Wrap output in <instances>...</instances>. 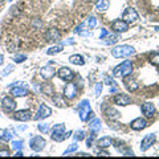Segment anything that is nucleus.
Returning a JSON list of instances; mask_svg holds the SVG:
<instances>
[{"label": "nucleus", "mask_w": 159, "mask_h": 159, "mask_svg": "<svg viewBox=\"0 0 159 159\" xmlns=\"http://www.w3.org/2000/svg\"><path fill=\"white\" fill-rule=\"evenodd\" d=\"M64 133H65V125H64V123L53 125V127H52V139L56 141V142H62L64 139L70 137L73 131H68L66 134H64Z\"/></svg>", "instance_id": "nucleus-1"}, {"label": "nucleus", "mask_w": 159, "mask_h": 159, "mask_svg": "<svg viewBox=\"0 0 159 159\" xmlns=\"http://www.w3.org/2000/svg\"><path fill=\"white\" fill-rule=\"evenodd\" d=\"M133 73V64L131 61H123L122 64H119L118 66L114 68L113 74L116 77H126V76H130Z\"/></svg>", "instance_id": "nucleus-2"}, {"label": "nucleus", "mask_w": 159, "mask_h": 159, "mask_svg": "<svg viewBox=\"0 0 159 159\" xmlns=\"http://www.w3.org/2000/svg\"><path fill=\"white\" fill-rule=\"evenodd\" d=\"M135 53V49H134L133 47L130 45H118L116 48H113L111 49V54L114 57H129V56H131V54Z\"/></svg>", "instance_id": "nucleus-3"}, {"label": "nucleus", "mask_w": 159, "mask_h": 159, "mask_svg": "<svg viewBox=\"0 0 159 159\" xmlns=\"http://www.w3.org/2000/svg\"><path fill=\"white\" fill-rule=\"evenodd\" d=\"M78 113H80V118H81V121L82 122H86L89 117H90V114H92V109H90V103H89L88 99H84V101L80 103V106H78Z\"/></svg>", "instance_id": "nucleus-4"}, {"label": "nucleus", "mask_w": 159, "mask_h": 159, "mask_svg": "<svg viewBox=\"0 0 159 159\" xmlns=\"http://www.w3.org/2000/svg\"><path fill=\"white\" fill-rule=\"evenodd\" d=\"M11 94L13 97H24V96H27L28 94L27 85L24 82H19V84H16V85H12Z\"/></svg>", "instance_id": "nucleus-5"}, {"label": "nucleus", "mask_w": 159, "mask_h": 159, "mask_svg": "<svg viewBox=\"0 0 159 159\" xmlns=\"http://www.w3.org/2000/svg\"><path fill=\"white\" fill-rule=\"evenodd\" d=\"M137 19H138V12L134 8L127 7L125 11H123V15H122V20H123V21L133 23V21H135Z\"/></svg>", "instance_id": "nucleus-6"}, {"label": "nucleus", "mask_w": 159, "mask_h": 159, "mask_svg": "<svg viewBox=\"0 0 159 159\" xmlns=\"http://www.w3.org/2000/svg\"><path fill=\"white\" fill-rule=\"evenodd\" d=\"M51 114H52V109L43 103V105H40L39 110L36 113V116H34L33 118L34 119H45L48 117H51Z\"/></svg>", "instance_id": "nucleus-7"}, {"label": "nucleus", "mask_w": 159, "mask_h": 159, "mask_svg": "<svg viewBox=\"0 0 159 159\" xmlns=\"http://www.w3.org/2000/svg\"><path fill=\"white\" fill-rule=\"evenodd\" d=\"M113 102L116 103V105H119V106H127V105H130L131 103V98L129 97L127 94L119 93L113 98Z\"/></svg>", "instance_id": "nucleus-8"}, {"label": "nucleus", "mask_w": 159, "mask_h": 159, "mask_svg": "<svg viewBox=\"0 0 159 159\" xmlns=\"http://www.w3.org/2000/svg\"><path fill=\"white\" fill-rule=\"evenodd\" d=\"M29 146L33 151H41L44 147H45V141L41 138V137H33L31 139V143H29Z\"/></svg>", "instance_id": "nucleus-9"}, {"label": "nucleus", "mask_w": 159, "mask_h": 159, "mask_svg": "<svg viewBox=\"0 0 159 159\" xmlns=\"http://www.w3.org/2000/svg\"><path fill=\"white\" fill-rule=\"evenodd\" d=\"M2 107H3V110L7 113L13 111L15 109H16V101L11 97H4L2 101Z\"/></svg>", "instance_id": "nucleus-10"}, {"label": "nucleus", "mask_w": 159, "mask_h": 159, "mask_svg": "<svg viewBox=\"0 0 159 159\" xmlns=\"http://www.w3.org/2000/svg\"><path fill=\"white\" fill-rule=\"evenodd\" d=\"M64 96L66 99H73L77 96V86L73 82H69L68 85L64 88Z\"/></svg>", "instance_id": "nucleus-11"}, {"label": "nucleus", "mask_w": 159, "mask_h": 159, "mask_svg": "<svg viewBox=\"0 0 159 159\" xmlns=\"http://www.w3.org/2000/svg\"><path fill=\"white\" fill-rule=\"evenodd\" d=\"M13 118L20 122H27L32 118V111L31 110H19L13 114Z\"/></svg>", "instance_id": "nucleus-12"}, {"label": "nucleus", "mask_w": 159, "mask_h": 159, "mask_svg": "<svg viewBox=\"0 0 159 159\" xmlns=\"http://www.w3.org/2000/svg\"><path fill=\"white\" fill-rule=\"evenodd\" d=\"M111 28H113V31H116L117 33L126 32L129 29V23L123 21V20H116V21H113Z\"/></svg>", "instance_id": "nucleus-13"}, {"label": "nucleus", "mask_w": 159, "mask_h": 159, "mask_svg": "<svg viewBox=\"0 0 159 159\" xmlns=\"http://www.w3.org/2000/svg\"><path fill=\"white\" fill-rule=\"evenodd\" d=\"M58 77L61 80H64V81H72L74 74L68 66H62V68L58 69Z\"/></svg>", "instance_id": "nucleus-14"}, {"label": "nucleus", "mask_w": 159, "mask_h": 159, "mask_svg": "<svg viewBox=\"0 0 159 159\" xmlns=\"http://www.w3.org/2000/svg\"><path fill=\"white\" fill-rule=\"evenodd\" d=\"M155 134H148V135H146L145 138H143V141L141 143V150L142 151H146L148 147H151L152 146V143H155Z\"/></svg>", "instance_id": "nucleus-15"}, {"label": "nucleus", "mask_w": 159, "mask_h": 159, "mask_svg": "<svg viewBox=\"0 0 159 159\" xmlns=\"http://www.w3.org/2000/svg\"><path fill=\"white\" fill-rule=\"evenodd\" d=\"M141 110H142V113H143V116L145 117L151 118V117H154V114H155V106H154L151 102H145L142 105Z\"/></svg>", "instance_id": "nucleus-16"}, {"label": "nucleus", "mask_w": 159, "mask_h": 159, "mask_svg": "<svg viewBox=\"0 0 159 159\" xmlns=\"http://www.w3.org/2000/svg\"><path fill=\"white\" fill-rule=\"evenodd\" d=\"M45 37H47V40L48 41H58L60 40V37H61V34H60V31L57 28H49L48 31L45 32Z\"/></svg>", "instance_id": "nucleus-17"}, {"label": "nucleus", "mask_w": 159, "mask_h": 159, "mask_svg": "<svg viewBox=\"0 0 159 159\" xmlns=\"http://www.w3.org/2000/svg\"><path fill=\"white\" fill-rule=\"evenodd\" d=\"M125 80H123V82H125V86L127 88V90H130V92H137V89H138V82H137V80L135 78H133V77H123Z\"/></svg>", "instance_id": "nucleus-18"}, {"label": "nucleus", "mask_w": 159, "mask_h": 159, "mask_svg": "<svg viewBox=\"0 0 159 159\" xmlns=\"http://www.w3.org/2000/svg\"><path fill=\"white\" fill-rule=\"evenodd\" d=\"M130 126H131L133 130L139 131V130H143V129L147 126V122H146L145 118H137V119H134V121L131 122Z\"/></svg>", "instance_id": "nucleus-19"}, {"label": "nucleus", "mask_w": 159, "mask_h": 159, "mask_svg": "<svg viewBox=\"0 0 159 159\" xmlns=\"http://www.w3.org/2000/svg\"><path fill=\"white\" fill-rule=\"evenodd\" d=\"M40 74L43 76L44 80H51L54 77V74H56V72H54V69L52 66H44L41 68V70H40Z\"/></svg>", "instance_id": "nucleus-20"}, {"label": "nucleus", "mask_w": 159, "mask_h": 159, "mask_svg": "<svg viewBox=\"0 0 159 159\" xmlns=\"http://www.w3.org/2000/svg\"><path fill=\"white\" fill-rule=\"evenodd\" d=\"M103 113H105V117L109 118L110 121H116V119H118L119 117H121V114H119L116 109H113V107H106V110Z\"/></svg>", "instance_id": "nucleus-21"}, {"label": "nucleus", "mask_w": 159, "mask_h": 159, "mask_svg": "<svg viewBox=\"0 0 159 159\" xmlns=\"http://www.w3.org/2000/svg\"><path fill=\"white\" fill-rule=\"evenodd\" d=\"M105 84L109 86V92H110V93H117V92H118V85H117V82L114 81L111 77L106 76V78H105Z\"/></svg>", "instance_id": "nucleus-22"}, {"label": "nucleus", "mask_w": 159, "mask_h": 159, "mask_svg": "<svg viewBox=\"0 0 159 159\" xmlns=\"http://www.w3.org/2000/svg\"><path fill=\"white\" fill-rule=\"evenodd\" d=\"M109 6H110L109 0H98L97 4H96V9L98 12H106Z\"/></svg>", "instance_id": "nucleus-23"}, {"label": "nucleus", "mask_w": 159, "mask_h": 159, "mask_svg": "<svg viewBox=\"0 0 159 159\" xmlns=\"http://www.w3.org/2000/svg\"><path fill=\"white\" fill-rule=\"evenodd\" d=\"M99 129H101V121L98 118H94L90 122V125H89V130H90V133L97 134L99 131Z\"/></svg>", "instance_id": "nucleus-24"}, {"label": "nucleus", "mask_w": 159, "mask_h": 159, "mask_svg": "<svg viewBox=\"0 0 159 159\" xmlns=\"http://www.w3.org/2000/svg\"><path fill=\"white\" fill-rule=\"evenodd\" d=\"M41 90L44 94H47V96L49 97H53L54 96V88L51 82H47V84H44V85L41 86Z\"/></svg>", "instance_id": "nucleus-25"}, {"label": "nucleus", "mask_w": 159, "mask_h": 159, "mask_svg": "<svg viewBox=\"0 0 159 159\" xmlns=\"http://www.w3.org/2000/svg\"><path fill=\"white\" fill-rule=\"evenodd\" d=\"M69 61L74 64V65H84V64H85V60H84L81 54H72V56L69 57Z\"/></svg>", "instance_id": "nucleus-26"}, {"label": "nucleus", "mask_w": 159, "mask_h": 159, "mask_svg": "<svg viewBox=\"0 0 159 159\" xmlns=\"http://www.w3.org/2000/svg\"><path fill=\"white\" fill-rule=\"evenodd\" d=\"M110 145H111V139L107 138V137H103V138H101V139H98L97 141V146L99 148H106Z\"/></svg>", "instance_id": "nucleus-27"}, {"label": "nucleus", "mask_w": 159, "mask_h": 159, "mask_svg": "<svg viewBox=\"0 0 159 159\" xmlns=\"http://www.w3.org/2000/svg\"><path fill=\"white\" fill-rule=\"evenodd\" d=\"M118 34H107V37L103 39V43L106 44H116L118 41Z\"/></svg>", "instance_id": "nucleus-28"}, {"label": "nucleus", "mask_w": 159, "mask_h": 159, "mask_svg": "<svg viewBox=\"0 0 159 159\" xmlns=\"http://www.w3.org/2000/svg\"><path fill=\"white\" fill-rule=\"evenodd\" d=\"M0 139H3V141H11L12 134L7 130H0Z\"/></svg>", "instance_id": "nucleus-29"}, {"label": "nucleus", "mask_w": 159, "mask_h": 159, "mask_svg": "<svg viewBox=\"0 0 159 159\" xmlns=\"http://www.w3.org/2000/svg\"><path fill=\"white\" fill-rule=\"evenodd\" d=\"M62 47L61 45H57V47H52V48H49L48 49V54H49V56H52V54H57V53H60V52H62Z\"/></svg>", "instance_id": "nucleus-30"}, {"label": "nucleus", "mask_w": 159, "mask_h": 159, "mask_svg": "<svg viewBox=\"0 0 159 159\" xmlns=\"http://www.w3.org/2000/svg\"><path fill=\"white\" fill-rule=\"evenodd\" d=\"M86 138V134L84 130H78L74 133V141H82V139Z\"/></svg>", "instance_id": "nucleus-31"}, {"label": "nucleus", "mask_w": 159, "mask_h": 159, "mask_svg": "<svg viewBox=\"0 0 159 159\" xmlns=\"http://www.w3.org/2000/svg\"><path fill=\"white\" fill-rule=\"evenodd\" d=\"M53 102L56 103L58 107H64V106H65V102L62 101V97L61 96H54L53 97Z\"/></svg>", "instance_id": "nucleus-32"}, {"label": "nucleus", "mask_w": 159, "mask_h": 159, "mask_svg": "<svg viewBox=\"0 0 159 159\" xmlns=\"http://www.w3.org/2000/svg\"><path fill=\"white\" fill-rule=\"evenodd\" d=\"M150 62L152 65L155 66H159V53H152L150 56Z\"/></svg>", "instance_id": "nucleus-33"}, {"label": "nucleus", "mask_w": 159, "mask_h": 159, "mask_svg": "<svg viewBox=\"0 0 159 159\" xmlns=\"http://www.w3.org/2000/svg\"><path fill=\"white\" fill-rule=\"evenodd\" d=\"M77 148H78V145H77V143H73V145H70L65 151H64V155H69L70 152H74V151H76Z\"/></svg>", "instance_id": "nucleus-34"}, {"label": "nucleus", "mask_w": 159, "mask_h": 159, "mask_svg": "<svg viewBox=\"0 0 159 159\" xmlns=\"http://www.w3.org/2000/svg\"><path fill=\"white\" fill-rule=\"evenodd\" d=\"M25 60H27V56H25V54H16V56L13 57V62L20 64V62H24Z\"/></svg>", "instance_id": "nucleus-35"}, {"label": "nucleus", "mask_w": 159, "mask_h": 159, "mask_svg": "<svg viewBox=\"0 0 159 159\" xmlns=\"http://www.w3.org/2000/svg\"><path fill=\"white\" fill-rule=\"evenodd\" d=\"M101 90H102V84L101 82L96 84V88H94V96L98 97L99 94H101Z\"/></svg>", "instance_id": "nucleus-36"}, {"label": "nucleus", "mask_w": 159, "mask_h": 159, "mask_svg": "<svg viewBox=\"0 0 159 159\" xmlns=\"http://www.w3.org/2000/svg\"><path fill=\"white\" fill-rule=\"evenodd\" d=\"M11 146H12L13 150H20V148L23 147V142H20V141H13Z\"/></svg>", "instance_id": "nucleus-37"}, {"label": "nucleus", "mask_w": 159, "mask_h": 159, "mask_svg": "<svg viewBox=\"0 0 159 159\" xmlns=\"http://www.w3.org/2000/svg\"><path fill=\"white\" fill-rule=\"evenodd\" d=\"M88 25H89V28H90V29L96 28L97 27V20H96V17H90V19H89Z\"/></svg>", "instance_id": "nucleus-38"}, {"label": "nucleus", "mask_w": 159, "mask_h": 159, "mask_svg": "<svg viewBox=\"0 0 159 159\" xmlns=\"http://www.w3.org/2000/svg\"><path fill=\"white\" fill-rule=\"evenodd\" d=\"M94 138H96V134H94V133H90V137L86 139V146H88V147H92Z\"/></svg>", "instance_id": "nucleus-39"}, {"label": "nucleus", "mask_w": 159, "mask_h": 159, "mask_svg": "<svg viewBox=\"0 0 159 159\" xmlns=\"http://www.w3.org/2000/svg\"><path fill=\"white\" fill-rule=\"evenodd\" d=\"M39 130L41 131V133H48L49 127H48L47 123H40V125H39Z\"/></svg>", "instance_id": "nucleus-40"}, {"label": "nucleus", "mask_w": 159, "mask_h": 159, "mask_svg": "<svg viewBox=\"0 0 159 159\" xmlns=\"http://www.w3.org/2000/svg\"><path fill=\"white\" fill-rule=\"evenodd\" d=\"M11 155V152L8 150H0V157H9Z\"/></svg>", "instance_id": "nucleus-41"}, {"label": "nucleus", "mask_w": 159, "mask_h": 159, "mask_svg": "<svg viewBox=\"0 0 159 159\" xmlns=\"http://www.w3.org/2000/svg\"><path fill=\"white\" fill-rule=\"evenodd\" d=\"M13 70V66H11V65H8L7 68H6V70L3 72V76H6V74H8L9 72H12Z\"/></svg>", "instance_id": "nucleus-42"}, {"label": "nucleus", "mask_w": 159, "mask_h": 159, "mask_svg": "<svg viewBox=\"0 0 159 159\" xmlns=\"http://www.w3.org/2000/svg\"><path fill=\"white\" fill-rule=\"evenodd\" d=\"M96 155H97V157H109L110 154H109L107 151H99V152L96 154Z\"/></svg>", "instance_id": "nucleus-43"}, {"label": "nucleus", "mask_w": 159, "mask_h": 159, "mask_svg": "<svg viewBox=\"0 0 159 159\" xmlns=\"http://www.w3.org/2000/svg\"><path fill=\"white\" fill-rule=\"evenodd\" d=\"M106 36H107V31H106V29H101V39L103 40Z\"/></svg>", "instance_id": "nucleus-44"}, {"label": "nucleus", "mask_w": 159, "mask_h": 159, "mask_svg": "<svg viewBox=\"0 0 159 159\" xmlns=\"http://www.w3.org/2000/svg\"><path fill=\"white\" fill-rule=\"evenodd\" d=\"M25 129H27V126L24 125V126H19V127H17V130H20V131H24V130H25Z\"/></svg>", "instance_id": "nucleus-45"}, {"label": "nucleus", "mask_w": 159, "mask_h": 159, "mask_svg": "<svg viewBox=\"0 0 159 159\" xmlns=\"http://www.w3.org/2000/svg\"><path fill=\"white\" fill-rule=\"evenodd\" d=\"M15 157H23V152L21 151H17L16 154H15Z\"/></svg>", "instance_id": "nucleus-46"}, {"label": "nucleus", "mask_w": 159, "mask_h": 159, "mask_svg": "<svg viewBox=\"0 0 159 159\" xmlns=\"http://www.w3.org/2000/svg\"><path fill=\"white\" fill-rule=\"evenodd\" d=\"M3 61H4V56H3V54H0V65L3 64Z\"/></svg>", "instance_id": "nucleus-47"}, {"label": "nucleus", "mask_w": 159, "mask_h": 159, "mask_svg": "<svg viewBox=\"0 0 159 159\" xmlns=\"http://www.w3.org/2000/svg\"><path fill=\"white\" fill-rule=\"evenodd\" d=\"M3 2H4V0H0V3H3Z\"/></svg>", "instance_id": "nucleus-48"}, {"label": "nucleus", "mask_w": 159, "mask_h": 159, "mask_svg": "<svg viewBox=\"0 0 159 159\" xmlns=\"http://www.w3.org/2000/svg\"><path fill=\"white\" fill-rule=\"evenodd\" d=\"M9 2H12V0H9Z\"/></svg>", "instance_id": "nucleus-49"}]
</instances>
